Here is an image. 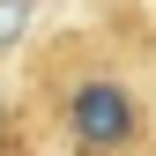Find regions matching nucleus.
I'll return each instance as SVG.
<instances>
[{
	"mask_svg": "<svg viewBox=\"0 0 156 156\" xmlns=\"http://www.w3.org/2000/svg\"><path fill=\"white\" fill-rule=\"evenodd\" d=\"M134 134H141L134 89H119V82H74V97H67V141L74 149L112 156V149H126Z\"/></svg>",
	"mask_w": 156,
	"mask_h": 156,
	"instance_id": "1",
	"label": "nucleus"
},
{
	"mask_svg": "<svg viewBox=\"0 0 156 156\" xmlns=\"http://www.w3.org/2000/svg\"><path fill=\"white\" fill-rule=\"evenodd\" d=\"M23 30H30V0H0V52H8Z\"/></svg>",
	"mask_w": 156,
	"mask_h": 156,
	"instance_id": "2",
	"label": "nucleus"
}]
</instances>
